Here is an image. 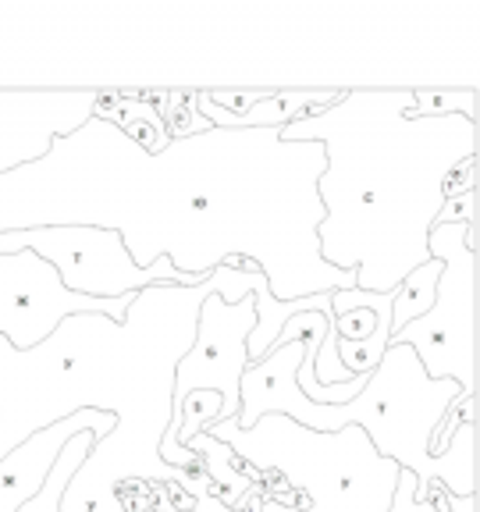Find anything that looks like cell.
Here are the masks:
<instances>
[{"instance_id": "cell-9", "label": "cell", "mask_w": 480, "mask_h": 512, "mask_svg": "<svg viewBox=\"0 0 480 512\" xmlns=\"http://www.w3.org/2000/svg\"><path fill=\"white\" fill-rule=\"evenodd\" d=\"M256 324V299L246 296L239 303H224L217 292H210L200 306V320H196V338H192L189 352L175 367V392H171V406H175V420L182 413L185 395L192 392H217L221 395V420H235L239 416V381L249 367L246 338ZM217 420V424H221Z\"/></svg>"}, {"instance_id": "cell-13", "label": "cell", "mask_w": 480, "mask_h": 512, "mask_svg": "<svg viewBox=\"0 0 480 512\" xmlns=\"http://www.w3.org/2000/svg\"><path fill=\"white\" fill-rule=\"evenodd\" d=\"M96 434L93 431H79L68 445L61 448V459H57V466L50 470L47 484H43V491L32 502H25L18 512H61V498H64V488L72 484V477L79 473V466L86 463V456L93 452L96 445Z\"/></svg>"}, {"instance_id": "cell-2", "label": "cell", "mask_w": 480, "mask_h": 512, "mask_svg": "<svg viewBox=\"0 0 480 512\" xmlns=\"http://www.w3.org/2000/svg\"><path fill=\"white\" fill-rule=\"evenodd\" d=\"M210 292V274L192 288L157 281L132 299L121 324L75 313L29 352L0 338V459L75 413H111L118 424L64 488L61 512H128L118 498L125 484L182 488L189 470L164 463L160 441L178 434L175 367L196 338Z\"/></svg>"}, {"instance_id": "cell-7", "label": "cell", "mask_w": 480, "mask_h": 512, "mask_svg": "<svg viewBox=\"0 0 480 512\" xmlns=\"http://www.w3.org/2000/svg\"><path fill=\"white\" fill-rule=\"evenodd\" d=\"M36 253L57 271L61 285L75 296L121 299L143 288L168 281V285H203L207 278L178 274L168 260L153 267H136L118 232L104 228H79V224H54V228H25V232H0V253Z\"/></svg>"}, {"instance_id": "cell-20", "label": "cell", "mask_w": 480, "mask_h": 512, "mask_svg": "<svg viewBox=\"0 0 480 512\" xmlns=\"http://www.w3.org/2000/svg\"><path fill=\"white\" fill-rule=\"evenodd\" d=\"M128 512H157V509H153L150 502H143V505H136V509H128Z\"/></svg>"}, {"instance_id": "cell-6", "label": "cell", "mask_w": 480, "mask_h": 512, "mask_svg": "<svg viewBox=\"0 0 480 512\" xmlns=\"http://www.w3.org/2000/svg\"><path fill=\"white\" fill-rule=\"evenodd\" d=\"M466 232L463 224L431 228L427 253L441 264L434 303L395 331L392 342L409 345L431 381H456L466 395H477V253L466 246Z\"/></svg>"}, {"instance_id": "cell-5", "label": "cell", "mask_w": 480, "mask_h": 512, "mask_svg": "<svg viewBox=\"0 0 480 512\" xmlns=\"http://www.w3.org/2000/svg\"><path fill=\"white\" fill-rule=\"evenodd\" d=\"M203 434L232 448V456L253 477H278L299 498L285 509L274 498H260V512H388L399 466L377 456L360 427L320 434L281 413L260 416L249 431L235 420L210 424Z\"/></svg>"}, {"instance_id": "cell-11", "label": "cell", "mask_w": 480, "mask_h": 512, "mask_svg": "<svg viewBox=\"0 0 480 512\" xmlns=\"http://www.w3.org/2000/svg\"><path fill=\"white\" fill-rule=\"evenodd\" d=\"M111 413H75L61 424L36 431L32 438H25L22 445H15L8 456L0 459V512H18L25 502L40 495L47 484L50 470L61 459V448L75 438L79 431H93L96 438H107L114 431Z\"/></svg>"}, {"instance_id": "cell-19", "label": "cell", "mask_w": 480, "mask_h": 512, "mask_svg": "<svg viewBox=\"0 0 480 512\" xmlns=\"http://www.w3.org/2000/svg\"><path fill=\"white\" fill-rule=\"evenodd\" d=\"M416 477L409 470L399 473V484H395V495H392V509L388 512H438L434 502H416Z\"/></svg>"}, {"instance_id": "cell-16", "label": "cell", "mask_w": 480, "mask_h": 512, "mask_svg": "<svg viewBox=\"0 0 480 512\" xmlns=\"http://www.w3.org/2000/svg\"><path fill=\"white\" fill-rule=\"evenodd\" d=\"M178 445H185L189 438L203 434L210 424L221 420V395L217 392H192L185 395L182 409H178Z\"/></svg>"}, {"instance_id": "cell-12", "label": "cell", "mask_w": 480, "mask_h": 512, "mask_svg": "<svg viewBox=\"0 0 480 512\" xmlns=\"http://www.w3.org/2000/svg\"><path fill=\"white\" fill-rule=\"evenodd\" d=\"M185 448H192V452L200 456V470L207 473L210 484H217V488L224 491V495H221L224 505H232V509H242V502H246L249 491L260 488L253 473L239 470L242 463L232 456V448L221 445V441H214L210 434H196V438L185 441Z\"/></svg>"}, {"instance_id": "cell-14", "label": "cell", "mask_w": 480, "mask_h": 512, "mask_svg": "<svg viewBox=\"0 0 480 512\" xmlns=\"http://www.w3.org/2000/svg\"><path fill=\"white\" fill-rule=\"evenodd\" d=\"M438 274H441V264L431 256L427 264H420L416 271H409L406 278H402V285L392 292V335L406 328L409 320L424 317V313L431 310Z\"/></svg>"}, {"instance_id": "cell-8", "label": "cell", "mask_w": 480, "mask_h": 512, "mask_svg": "<svg viewBox=\"0 0 480 512\" xmlns=\"http://www.w3.org/2000/svg\"><path fill=\"white\" fill-rule=\"evenodd\" d=\"M136 296H75L61 285L54 267L36 253H25V249L22 253H0V338L15 352H29L40 342H47L75 313H104L121 324Z\"/></svg>"}, {"instance_id": "cell-3", "label": "cell", "mask_w": 480, "mask_h": 512, "mask_svg": "<svg viewBox=\"0 0 480 512\" xmlns=\"http://www.w3.org/2000/svg\"><path fill=\"white\" fill-rule=\"evenodd\" d=\"M413 89H345L328 111L288 121V143L324 146L317 200L320 260L356 271L360 292H392L431 260L427 239L480 128L463 114L413 118Z\"/></svg>"}, {"instance_id": "cell-1", "label": "cell", "mask_w": 480, "mask_h": 512, "mask_svg": "<svg viewBox=\"0 0 480 512\" xmlns=\"http://www.w3.org/2000/svg\"><path fill=\"white\" fill-rule=\"evenodd\" d=\"M320 143L281 128H203L150 153L114 118H93L29 168L0 175V232L104 228L136 267L168 260L207 278L221 264L260 267L278 303L356 288V271L320 260Z\"/></svg>"}, {"instance_id": "cell-10", "label": "cell", "mask_w": 480, "mask_h": 512, "mask_svg": "<svg viewBox=\"0 0 480 512\" xmlns=\"http://www.w3.org/2000/svg\"><path fill=\"white\" fill-rule=\"evenodd\" d=\"M114 93L104 89H0V175L29 168L72 136Z\"/></svg>"}, {"instance_id": "cell-18", "label": "cell", "mask_w": 480, "mask_h": 512, "mask_svg": "<svg viewBox=\"0 0 480 512\" xmlns=\"http://www.w3.org/2000/svg\"><path fill=\"white\" fill-rule=\"evenodd\" d=\"M153 488H157V505H153V509H157V512H178L175 505H171V495L164 491L168 484H153ZM182 512H246V509H232V505H224L214 491H203V495L192 498V505H189V509H182Z\"/></svg>"}, {"instance_id": "cell-4", "label": "cell", "mask_w": 480, "mask_h": 512, "mask_svg": "<svg viewBox=\"0 0 480 512\" xmlns=\"http://www.w3.org/2000/svg\"><path fill=\"white\" fill-rule=\"evenodd\" d=\"M320 313L331 310L296 313L281 328L278 345L264 360L249 363L239 381L235 424L249 431L260 416L271 413H281L320 434H335L352 424L367 434L377 456L392 459L399 470L413 473L416 502H431V484H441L456 498L477 495V424L463 420L448 438L445 452L431 456V441L445 424V416L473 395H466L456 381H431L409 345L388 342L367 384L345 406H317L299 392V363H303L313 317Z\"/></svg>"}, {"instance_id": "cell-17", "label": "cell", "mask_w": 480, "mask_h": 512, "mask_svg": "<svg viewBox=\"0 0 480 512\" xmlns=\"http://www.w3.org/2000/svg\"><path fill=\"white\" fill-rule=\"evenodd\" d=\"M438 224H463L470 232H477V189L448 196L445 207L438 214Z\"/></svg>"}, {"instance_id": "cell-15", "label": "cell", "mask_w": 480, "mask_h": 512, "mask_svg": "<svg viewBox=\"0 0 480 512\" xmlns=\"http://www.w3.org/2000/svg\"><path fill=\"white\" fill-rule=\"evenodd\" d=\"M413 118L463 114L477 121V89H413Z\"/></svg>"}]
</instances>
